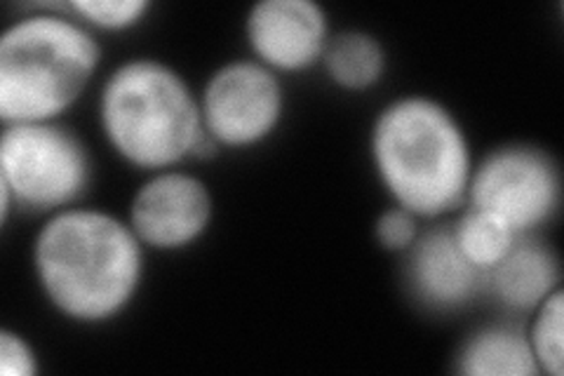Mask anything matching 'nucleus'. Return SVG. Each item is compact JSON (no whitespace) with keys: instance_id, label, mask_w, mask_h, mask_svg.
Listing matches in <instances>:
<instances>
[{"instance_id":"1","label":"nucleus","mask_w":564,"mask_h":376,"mask_svg":"<svg viewBox=\"0 0 564 376\" xmlns=\"http://www.w3.org/2000/svg\"><path fill=\"white\" fill-rule=\"evenodd\" d=\"M45 299L64 318L99 325L126 311L144 280V245L130 222L97 207L50 214L33 240Z\"/></svg>"},{"instance_id":"2","label":"nucleus","mask_w":564,"mask_h":376,"mask_svg":"<svg viewBox=\"0 0 564 376\" xmlns=\"http://www.w3.org/2000/svg\"><path fill=\"white\" fill-rule=\"evenodd\" d=\"M381 186L419 219H440L468 198L473 153L458 118L433 97L383 106L369 137Z\"/></svg>"},{"instance_id":"3","label":"nucleus","mask_w":564,"mask_h":376,"mask_svg":"<svg viewBox=\"0 0 564 376\" xmlns=\"http://www.w3.org/2000/svg\"><path fill=\"white\" fill-rule=\"evenodd\" d=\"M101 45L62 6L22 14L0 35V120L57 122L95 80Z\"/></svg>"},{"instance_id":"4","label":"nucleus","mask_w":564,"mask_h":376,"mask_svg":"<svg viewBox=\"0 0 564 376\" xmlns=\"http://www.w3.org/2000/svg\"><path fill=\"white\" fill-rule=\"evenodd\" d=\"M99 128L128 165L147 172L196 158L207 137L200 97L180 71L153 57L122 62L104 80Z\"/></svg>"},{"instance_id":"5","label":"nucleus","mask_w":564,"mask_h":376,"mask_svg":"<svg viewBox=\"0 0 564 376\" xmlns=\"http://www.w3.org/2000/svg\"><path fill=\"white\" fill-rule=\"evenodd\" d=\"M93 182V160L78 135L59 122L3 125L0 186L17 210L47 212L74 207Z\"/></svg>"},{"instance_id":"6","label":"nucleus","mask_w":564,"mask_h":376,"mask_svg":"<svg viewBox=\"0 0 564 376\" xmlns=\"http://www.w3.org/2000/svg\"><path fill=\"white\" fill-rule=\"evenodd\" d=\"M470 207L494 214L518 236L536 233L562 205V174L555 158L529 144H506L473 168Z\"/></svg>"},{"instance_id":"7","label":"nucleus","mask_w":564,"mask_h":376,"mask_svg":"<svg viewBox=\"0 0 564 376\" xmlns=\"http://www.w3.org/2000/svg\"><path fill=\"white\" fill-rule=\"evenodd\" d=\"M205 132L221 149H250L267 141L285 114L278 74L257 60L219 66L200 95Z\"/></svg>"},{"instance_id":"8","label":"nucleus","mask_w":564,"mask_h":376,"mask_svg":"<svg viewBox=\"0 0 564 376\" xmlns=\"http://www.w3.org/2000/svg\"><path fill=\"white\" fill-rule=\"evenodd\" d=\"M215 214V201L203 179L180 170L153 172L130 205V226L144 247L176 253L198 243Z\"/></svg>"},{"instance_id":"9","label":"nucleus","mask_w":564,"mask_h":376,"mask_svg":"<svg viewBox=\"0 0 564 376\" xmlns=\"http://www.w3.org/2000/svg\"><path fill=\"white\" fill-rule=\"evenodd\" d=\"M245 33L259 64L296 74L323 62L329 20L315 0H259L247 12Z\"/></svg>"},{"instance_id":"10","label":"nucleus","mask_w":564,"mask_h":376,"mask_svg":"<svg viewBox=\"0 0 564 376\" xmlns=\"http://www.w3.org/2000/svg\"><path fill=\"white\" fill-rule=\"evenodd\" d=\"M408 255V282L412 294L433 311L464 309L487 290V273L478 271L458 253L452 226L419 233Z\"/></svg>"},{"instance_id":"11","label":"nucleus","mask_w":564,"mask_h":376,"mask_svg":"<svg viewBox=\"0 0 564 376\" xmlns=\"http://www.w3.org/2000/svg\"><path fill=\"white\" fill-rule=\"evenodd\" d=\"M562 282L555 249L536 233L520 236L508 255L487 273V290L508 311L532 313Z\"/></svg>"},{"instance_id":"12","label":"nucleus","mask_w":564,"mask_h":376,"mask_svg":"<svg viewBox=\"0 0 564 376\" xmlns=\"http://www.w3.org/2000/svg\"><path fill=\"white\" fill-rule=\"evenodd\" d=\"M456 372L466 376H541L527 332L489 325L473 332L456 353Z\"/></svg>"},{"instance_id":"13","label":"nucleus","mask_w":564,"mask_h":376,"mask_svg":"<svg viewBox=\"0 0 564 376\" xmlns=\"http://www.w3.org/2000/svg\"><path fill=\"white\" fill-rule=\"evenodd\" d=\"M323 64L327 76L344 89H367L381 80L386 52L379 39L365 31L329 35Z\"/></svg>"},{"instance_id":"14","label":"nucleus","mask_w":564,"mask_h":376,"mask_svg":"<svg viewBox=\"0 0 564 376\" xmlns=\"http://www.w3.org/2000/svg\"><path fill=\"white\" fill-rule=\"evenodd\" d=\"M452 236L458 253L482 273H489L520 238L494 214L470 205L452 226Z\"/></svg>"},{"instance_id":"15","label":"nucleus","mask_w":564,"mask_h":376,"mask_svg":"<svg viewBox=\"0 0 564 376\" xmlns=\"http://www.w3.org/2000/svg\"><path fill=\"white\" fill-rule=\"evenodd\" d=\"M532 327L527 332L529 348L541 374H564V292L557 288L532 311Z\"/></svg>"},{"instance_id":"16","label":"nucleus","mask_w":564,"mask_h":376,"mask_svg":"<svg viewBox=\"0 0 564 376\" xmlns=\"http://www.w3.org/2000/svg\"><path fill=\"white\" fill-rule=\"evenodd\" d=\"M66 8L85 26L101 31H128L144 22L151 3L149 0H70Z\"/></svg>"},{"instance_id":"17","label":"nucleus","mask_w":564,"mask_h":376,"mask_svg":"<svg viewBox=\"0 0 564 376\" xmlns=\"http://www.w3.org/2000/svg\"><path fill=\"white\" fill-rule=\"evenodd\" d=\"M419 238V217L404 207H391L377 219V240L388 253H408Z\"/></svg>"},{"instance_id":"18","label":"nucleus","mask_w":564,"mask_h":376,"mask_svg":"<svg viewBox=\"0 0 564 376\" xmlns=\"http://www.w3.org/2000/svg\"><path fill=\"white\" fill-rule=\"evenodd\" d=\"M41 372L39 355L26 339L14 332H0V374L3 376H35Z\"/></svg>"}]
</instances>
